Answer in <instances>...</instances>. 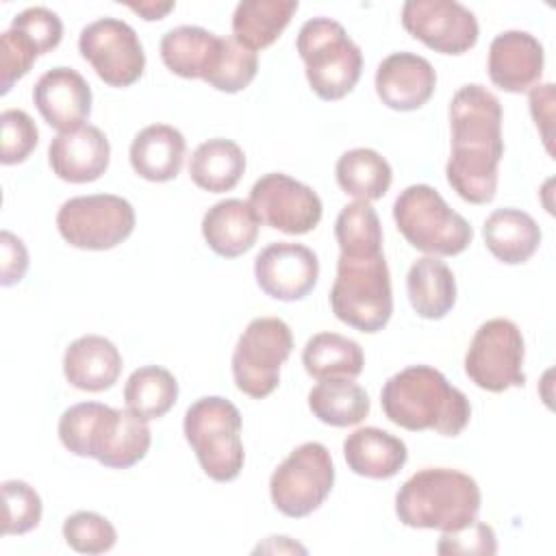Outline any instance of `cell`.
Returning a JSON list of instances; mask_svg holds the SVG:
<instances>
[{"mask_svg": "<svg viewBox=\"0 0 556 556\" xmlns=\"http://www.w3.org/2000/svg\"><path fill=\"white\" fill-rule=\"evenodd\" d=\"M126 7L132 9L135 13H139L143 20L152 22V20L165 17L176 4L174 2H128Z\"/></svg>", "mask_w": 556, "mask_h": 556, "instance_id": "ee69618b", "label": "cell"}, {"mask_svg": "<svg viewBox=\"0 0 556 556\" xmlns=\"http://www.w3.org/2000/svg\"><path fill=\"white\" fill-rule=\"evenodd\" d=\"M258 228L261 219L252 204L239 198L215 202L202 217L206 245L224 258H237L252 250L258 239Z\"/></svg>", "mask_w": 556, "mask_h": 556, "instance_id": "7402d4cb", "label": "cell"}, {"mask_svg": "<svg viewBox=\"0 0 556 556\" xmlns=\"http://www.w3.org/2000/svg\"><path fill=\"white\" fill-rule=\"evenodd\" d=\"M302 365L306 374L315 380H326V378L354 380L363 374L365 354L356 341L339 332H317L304 345Z\"/></svg>", "mask_w": 556, "mask_h": 556, "instance_id": "f546056e", "label": "cell"}, {"mask_svg": "<svg viewBox=\"0 0 556 556\" xmlns=\"http://www.w3.org/2000/svg\"><path fill=\"white\" fill-rule=\"evenodd\" d=\"M526 343L519 326L510 319L495 317L484 321L465 354L467 378L491 393H502L510 387H523Z\"/></svg>", "mask_w": 556, "mask_h": 556, "instance_id": "7c38bea8", "label": "cell"}, {"mask_svg": "<svg viewBox=\"0 0 556 556\" xmlns=\"http://www.w3.org/2000/svg\"><path fill=\"white\" fill-rule=\"evenodd\" d=\"M334 237L343 254L382 252V226L369 202L345 204L334 222Z\"/></svg>", "mask_w": 556, "mask_h": 556, "instance_id": "836d02e7", "label": "cell"}, {"mask_svg": "<svg viewBox=\"0 0 556 556\" xmlns=\"http://www.w3.org/2000/svg\"><path fill=\"white\" fill-rule=\"evenodd\" d=\"M393 219L402 237L430 256H456L473 239L469 222L452 211L430 185H410L393 202Z\"/></svg>", "mask_w": 556, "mask_h": 556, "instance_id": "ba28073f", "label": "cell"}, {"mask_svg": "<svg viewBox=\"0 0 556 556\" xmlns=\"http://www.w3.org/2000/svg\"><path fill=\"white\" fill-rule=\"evenodd\" d=\"M59 439L72 454L96 458L111 469L137 465L152 443L146 419L100 402L70 406L59 419Z\"/></svg>", "mask_w": 556, "mask_h": 556, "instance_id": "3957f363", "label": "cell"}, {"mask_svg": "<svg viewBox=\"0 0 556 556\" xmlns=\"http://www.w3.org/2000/svg\"><path fill=\"white\" fill-rule=\"evenodd\" d=\"M0 128H2L0 161L4 165H15V163L26 161L30 156V152L37 148L39 130L26 111H22V109L2 111Z\"/></svg>", "mask_w": 556, "mask_h": 556, "instance_id": "74e56055", "label": "cell"}, {"mask_svg": "<svg viewBox=\"0 0 556 556\" xmlns=\"http://www.w3.org/2000/svg\"><path fill=\"white\" fill-rule=\"evenodd\" d=\"M63 374L72 387L98 393L117 382L122 374V354L113 341L100 334L78 337L63 354Z\"/></svg>", "mask_w": 556, "mask_h": 556, "instance_id": "44dd1931", "label": "cell"}, {"mask_svg": "<svg viewBox=\"0 0 556 556\" xmlns=\"http://www.w3.org/2000/svg\"><path fill=\"white\" fill-rule=\"evenodd\" d=\"M185 439L195 452L202 471L215 482L235 480L245 460L241 443V413L219 395L195 400L182 421Z\"/></svg>", "mask_w": 556, "mask_h": 556, "instance_id": "52a82bcc", "label": "cell"}, {"mask_svg": "<svg viewBox=\"0 0 556 556\" xmlns=\"http://www.w3.org/2000/svg\"><path fill=\"white\" fill-rule=\"evenodd\" d=\"M343 456L356 476L387 480L406 465L408 450L400 437L374 426H365L345 437Z\"/></svg>", "mask_w": 556, "mask_h": 556, "instance_id": "603a6c76", "label": "cell"}, {"mask_svg": "<svg viewBox=\"0 0 556 556\" xmlns=\"http://www.w3.org/2000/svg\"><path fill=\"white\" fill-rule=\"evenodd\" d=\"M452 154L445 165L450 187L471 204H486L497 191L504 156L502 104L478 83L463 85L450 102Z\"/></svg>", "mask_w": 556, "mask_h": 556, "instance_id": "6da1fadb", "label": "cell"}, {"mask_svg": "<svg viewBox=\"0 0 556 556\" xmlns=\"http://www.w3.org/2000/svg\"><path fill=\"white\" fill-rule=\"evenodd\" d=\"M135 208L113 193L76 195L56 213L59 235L78 250H111L135 230Z\"/></svg>", "mask_w": 556, "mask_h": 556, "instance_id": "8fae6325", "label": "cell"}, {"mask_svg": "<svg viewBox=\"0 0 556 556\" xmlns=\"http://www.w3.org/2000/svg\"><path fill=\"white\" fill-rule=\"evenodd\" d=\"M224 37L202 26H176L161 37V59L180 78H206L222 52Z\"/></svg>", "mask_w": 556, "mask_h": 556, "instance_id": "d4e9b609", "label": "cell"}, {"mask_svg": "<svg viewBox=\"0 0 556 556\" xmlns=\"http://www.w3.org/2000/svg\"><path fill=\"white\" fill-rule=\"evenodd\" d=\"M63 539L78 554H104L115 541L113 523L91 510H78L63 521Z\"/></svg>", "mask_w": 556, "mask_h": 556, "instance_id": "d590c367", "label": "cell"}, {"mask_svg": "<svg viewBox=\"0 0 556 556\" xmlns=\"http://www.w3.org/2000/svg\"><path fill=\"white\" fill-rule=\"evenodd\" d=\"M478 482L450 467H426L413 473L395 495L400 523L421 530L456 532L478 519Z\"/></svg>", "mask_w": 556, "mask_h": 556, "instance_id": "277c9868", "label": "cell"}, {"mask_svg": "<svg viewBox=\"0 0 556 556\" xmlns=\"http://www.w3.org/2000/svg\"><path fill=\"white\" fill-rule=\"evenodd\" d=\"M495 532L482 521H473L463 530L443 532L437 552L439 554H495Z\"/></svg>", "mask_w": 556, "mask_h": 556, "instance_id": "60d3db41", "label": "cell"}, {"mask_svg": "<svg viewBox=\"0 0 556 556\" xmlns=\"http://www.w3.org/2000/svg\"><path fill=\"white\" fill-rule=\"evenodd\" d=\"M482 239L489 252L506 263H526L541 245V228L532 215L519 208H495L482 226Z\"/></svg>", "mask_w": 556, "mask_h": 556, "instance_id": "484cf974", "label": "cell"}, {"mask_svg": "<svg viewBox=\"0 0 556 556\" xmlns=\"http://www.w3.org/2000/svg\"><path fill=\"white\" fill-rule=\"evenodd\" d=\"M111 161V143L106 135L93 126L83 124L74 130L59 132L48 148V163L52 172L74 185L98 180Z\"/></svg>", "mask_w": 556, "mask_h": 556, "instance_id": "d6986e66", "label": "cell"}, {"mask_svg": "<svg viewBox=\"0 0 556 556\" xmlns=\"http://www.w3.org/2000/svg\"><path fill=\"white\" fill-rule=\"evenodd\" d=\"M33 100L48 126L59 132L74 130L85 124L91 113V87L72 67H52L39 76Z\"/></svg>", "mask_w": 556, "mask_h": 556, "instance_id": "e0dca14e", "label": "cell"}, {"mask_svg": "<svg viewBox=\"0 0 556 556\" xmlns=\"http://www.w3.org/2000/svg\"><path fill=\"white\" fill-rule=\"evenodd\" d=\"M293 350L291 328L278 317H256L232 352V378L241 393L263 400L280 382V367Z\"/></svg>", "mask_w": 556, "mask_h": 556, "instance_id": "9c48e42d", "label": "cell"}, {"mask_svg": "<svg viewBox=\"0 0 556 556\" xmlns=\"http://www.w3.org/2000/svg\"><path fill=\"white\" fill-rule=\"evenodd\" d=\"M402 26L441 54L471 50L480 33L476 15L456 0H408L402 7Z\"/></svg>", "mask_w": 556, "mask_h": 556, "instance_id": "9a60e30c", "label": "cell"}, {"mask_svg": "<svg viewBox=\"0 0 556 556\" xmlns=\"http://www.w3.org/2000/svg\"><path fill=\"white\" fill-rule=\"evenodd\" d=\"M178 400V382L174 374L159 365L135 369L124 384L126 408L141 419H159L172 410Z\"/></svg>", "mask_w": 556, "mask_h": 556, "instance_id": "d6a6232c", "label": "cell"}, {"mask_svg": "<svg viewBox=\"0 0 556 556\" xmlns=\"http://www.w3.org/2000/svg\"><path fill=\"white\" fill-rule=\"evenodd\" d=\"M330 306L339 321L374 334L393 313L391 274L382 252L339 254L337 278L330 289Z\"/></svg>", "mask_w": 556, "mask_h": 556, "instance_id": "5b68a950", "label": "cell"}, {"mask_svg": "<svg viewBox=\"0 0 556 556\" xmlns=\"http://www.w3.org/2000/svg\"><path fill=\"white\" fill-rule=\"evenodd\" d=\"M334 484V465L326 445L306 441L274 469L269 478V495L287 517L300 519L317 510L330 495Z\"/></svg>", "mask_w": 556, "mask_h": 556, "instance_id": "30bf717a", "label": "cell"}, {"mask_svg": "<svg viewBox=\"0 0 556 556\" xmlns=\"http://www.w3.org/2000/svg\"><path fill=\"white\" fill-rule=\"evenodd\" d=\"M39 56L37 46L24 33L9 28L0 35V93H9L13 83L26 76Z\"/></svg>", "mask_w": 556, "mask_h": 556, "instance_id": "f35d334b", "label": "cell"}, {"mask_svg": "<svg viewBox=\"0 0 556 556\" xmlns=\"http://www.w3.org/2000/svg\"><path fill=\"white\" fill-rule=\"evenodd\" d=\"M552 102H554V85L545 83V85H534L530 89V111L532 117L536 122V128H541L543 141L547 146V152H552V135H549V126H552Z\"/></svg>", "mask_w": 556, "mask_h": 556, "instance_id": "7bdbcfd3", "label": "cell"}, {"mask_svg": "<svg viewBox=\"0 0 556 556\" xmlns=\"http://www.w3.org/2000/svg\"><path fill=\"white\" fill-rule=\"evenodd\" d=\"M245 172V154L243 150L224 137L208 139L200 143L189 161L191 180L208 191L224 193L230 191Z\"/></svg>", "mask_w": 556, "mask_h": 556, "instance_id": "f1b7e54d", "label": "cell"}, {"mask_svg": "<svg viewBox=\"0 0 556 556\" xmlns=\"http://www.w3.org/2000/svg\"><path fill=\"white\" fill-rule=\"evenodd\" d=\"M543 46L526 30H504L489 46V76L508 93L530 91L543 74Z\"/></svg>", "mask_w": 556, "mask_h": 556, "instance_id": "ac0fdd59", "label": "cell"}, {"mask_svg": "<svg viewBox=\"0 0 556 556\" xmlns=\"http://www.w3.org/2000/svg\"><path fill=\"white\" fill-rule=\"evenodd\" d=\"M0 285L11 287L20 282L28 269V250L20 237L9 230L0 232Z\"/></svg>", "mask_w": 556, "mask_h": 556, "instance_id": "b9f144b4", "label": "cell"}, {"mask_svg": "<svg viewBox=\"0 0 556 556\" xmlns=\"http://www.w3.org/2000/svg\"><path fill=\"white\" fill-rule=\"evenodd\" d=\"M187 152L182 132L169 124H150L141 128L130 143L132 169L150 182H167L178 176Z\"/></svg>", "mask_w": 556, "mask_h": 556, "instance_id": "cb8c5ba5", "label": "cell"}, {"mask_svg": "<svg viewBox=\"0 0 556 556\" xmlns=\"http://www.w3.org/2000/svg\"><path fill=\"white\" fill-rule=\"evenodd\" d=\"M11 28L30 37L33 43L37 46L39 54H46V52L54 50L63 39L61 17L54 11L46 9V7H28V9L20 11L13 17Z\"/></svg>", "mask_w": 556, "mask_h": 556, "instance_id": "ab89813d", "label": "cell"}, {"mask_svg": "<svg viewBox=\"0 0 556 556\" xmlns=\"http://www.w3.org/2000/svg\"><path fill=\"white\" fill-rule=\"evenodd\" d=\"M4 519L2 534H26L41 521V497L24 480L2 482Z\"/></svg>", "mask_w": 556, "mask_h": 556, "instance_id": "8d00e7d4", "label": "cell"}, {"mask_svg": "<svg viewBox=\"0 0 556 556\" xmlns=\"http://www.w3.org/2000/svg\"><path fill=\"white\" fill-rule=\"evenodd\" d=\"M376 93L393 111H417L434 93L437 72L415 52H393L376 70Z\"/></svg>", "mask_w": 556, "mask_h": 556, "instance_id": "ffe728a7", "label": "cell"}, {"mask_svg": "<svg viewBox=\"0 0 556 556\" xmlns=\"http://www.w3.org/2000/svg\"><path fill=\"white\" fill-rule=\"evenodd\" d=\"M83 59L111 87H130L146 70V52L135 28L117 17L87 24L78 37Z\"/></svg>", "mask_w": 556, "mask_h": 556, "instance_id": "4fadbf2b", "label": "cell"}, {"mask_svg": "<svg viewBox=\"0 0 556 556\" xmlns=\"http://www.w3.org/2000/svg\"><path fill=\"white\" fill-rule=\"evenodd\" d=\"M256 70H258L256 52L243 48L232 37H224L219 59L211 70V74L204 78V83H208L217 91L237 93L254 80Z\"/></svg>", "mask_w": 556, "mask_h": 556, "instance_id": "e575fe53", "label": "cell"}, {"mask_svg": "<svg viewBox=\"0 0 556 556\" xmlns=\"http://www.w3.org/2000/svg\"><path fill=\"white\" fill-rule=\"evenodd\" d=\"M248 202L261 224L285 235L311 232L319 224L324 208L319 195L308 185L280 172L261 176L252 185Z\"/></svg>", "mask_w": 556, "mask_h": 556, "instance_id": "5bb4252c", "label": "cell"}, {"mask_svg": "<svg viewBox=\"0 0 556 556\" xmlns=\"http://www.w3.org/2000/svg\"><path fill=\"white\" fill-rule=\"evenodd\" d=\"M334 174L343 193L363 202L380 200L393 180L389 161L371 148H354L343 152L337 161Z\"/></svg>", "mask_w": 556, "mask_h": 556, "instance_id": "1f68e13d", "label": "cell"}, {"mask_svg": "<svg viewBox=\"0 0 556 556\" xmlns=\"http://www.w3.org/2000/svg\"><path fill=\"white\" fill-rule=\"evenodd\" d=\"M369 395L352 378L319 380L308 393L311 413L328 426L348 428L369 415Z\"/></svg>", "mask_w": 556, "mask_h": 556, "instance_id": "4dcf8cb0", "label": "cell"}, {"mask_svg": "<svg viewBox=\"0 0 556 556\" xmlns=\"http://www.w3.org/2000/svg\"><path fill=\"white\" fill-rule=\"evenodd\" d=\"M254 278L261 291L280 302L304 300L317 285V254L291 241L269 243L254 258Z\"/></svg>", "mask_w": 556, "mask_h": 556, "instance_id": "2e32d148", "label": "cell"}, {"mask_svg": "<svg viewBox=\"0 0 556 556\" xmlns=\"http://www.w3.org/2000/svg\"><path fill=\"white\" fill-rule=\"evenodd\" d=\"M298 0H241L232 13V39L248 50L271 46L289 26Z\"/></svg>", "mask_w": 556, "mask_h": 556, "instance_id": "83f0119b", "label": "cell"}, {"mask_svg": "<svg viewBox=\"0 0 556 556\" xmlns=\"http://www.w3.org/2000/svg\"><path fill=\"white\" fill-rule=\"evenodd\" d=\"M380 404L391 424L410 432L458 437L471 419L467 395L430 365H410L393 374L380 391Z\"/></svg>", "mask_w": 556, "mask_h": 556, "instance_id": "7a4b0ae2", "label": "cell"}, {"mask_svg": "<svg viewBox=\"0 0 556 556\" xmlns=\"http://www.w3.org/2000/svg\"><path fill=\"white\" fill-rule=\"evenodd\" d=\"M406 293L419 317L441 319L456 304V280L443 261L437 256H424L408 269Z\"/></svg>", "mask_w": 556, "mask_h": 556, "instance_id": "4316f807", "label": "cell"}, {"mask_svg": "<svg viewBox=\"0 0 556 556\" xmlns=\"http://www.w3.org/2000/svg\"><path fill=\"white\" fill-rule=\"evenodd\" d=\"M295 48L304 61L306 80L321 100H341L356 87L363 52L337 20L313 17L304 22Z\"/></svg>", "mask_w": 556, "mask_h": 556, "instance_id": "8992f818", "label": "cell"}]
</instances>
